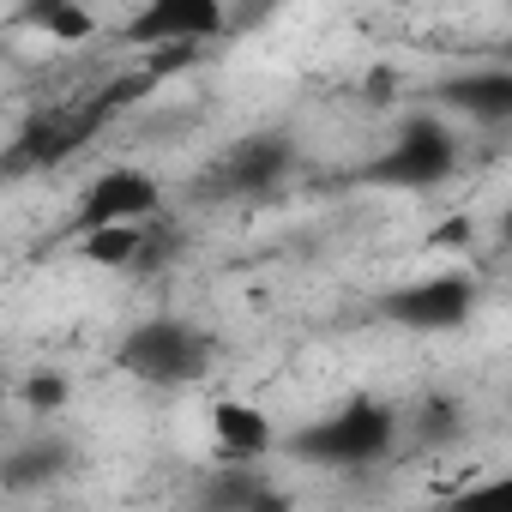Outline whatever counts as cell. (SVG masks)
Wrapping results in <instances>:
<instances>
[{
	"label": "cell",
	"mask_w": 512,
	"mask_h": 512,
	"mask_svg": "<svg viewBox=\"0 0 512 512\" xmlns=\"http://www.w3.org/2000/svg\"><path fill=\"white\" fill-rule=\"evenodd\" d=\"M398 446V410L380 398H350L332 416L290 434V452L308 464H374Z\"/></svg>",
	"instance_id": "obj_1"
},
{
	"label": "cell",
	"mask_w": 512,
	"mask_h": 512,
	"mask_svg": "<svg viewBox=\"0 0 512 512\" xmlns=\"http://www.w3.org/2000/svg\"><path fill=\"white\" fill-rule=\"evenodd\" d=\"M458 169V139L440 115H404L392 145L362 169V181L374 187H398V193H416V187H440L446 175Z\"/></svg>",
	"instance_id": "obj_2"
},
{
	"label": "cell",
	"mask_w": 512,
	"mask_h": 512,
	"mask_svg": "<svg viewBox=\"0 0 512 512\" xmlns=\"http://www.w3.org/2000/svg\"><path fill=\"white\" fill-rule=\"evenodd\" d=\"M115 362H121L133 380L169 392V386H187V380H199V374L211 368V338H205L199 326H187V320H139V326L121 338Z\"/></svg>",
	"instance_id": "obj_3"
},
{
	"label": "cell",
	"mask_w": 512,
	"mask_h": 512,
	"mask_svg": "<svg viewBox=\"0 0 512 512\" xmlns=\"http://www.w3.org/2000/svg\"><path fill=\"white\" fill-rule=\"evenodd\" d=\"M103 121H109V115L97 109V97L79 103V109H37V115L13 133L7 169H13V175H19V169H61V163H73V157L97 139Z\"/></svg>",
	"instance_id": "obj_4"
},
{
	"label": "cell",
	"mask_w": 512,
	"mask_h": 512,
	"mask_svg": "<svg viewBox=\"0 0 512 512\" xmlns=\"http://www.w3.org/2000/svg\"><path fill=\"white\" fill-rule=\"evenodd\" d=\"M229 37V13L223 0H139L133 19L121 25V43L133 49H175V43H217Z\"/></svg>",
	"instance_id": "obj_5"
},
{
	"label": "cell",
	"mask_w": 512,
	"mask_h": 512,
	"mask_svg": "<svg viewBox=\"0 0 512 512\" xmlns=\"http://www.w3.org/2000/svg\"><path fill=\"white\" fill-rule=\"evenodd\" d=\"M380 314L404 332H458L476 314V284L458 278V272H434V278H416V284L392 290L380 302Z\"/></svg>",
	"instance_id": "obj_6"
},
{
	"label": "cell",
	"mask_w": 512,
	"mask_h": 512,
	"mask_svg": "<svg viewBox=\"0 0 512 512\" xmlns=\"http://www.w3.org/2000/svg\"><path fill=\"white\" fill-rule=\"evenodd\" d=\"M157 211H163L157 175H145V169H133V163H115V169H103V175L79 193V205H73V235L103 229V223H139V217H157Z\"/></svg>",
	"instance_id": "obj_7"
},
{
	"label": "cell",
	"mask_w": 512,
	"mask_h": 512,
	"mask_svg": "<svg viewBox=\"0 0 512 512\" xmlns=\"http://www.w3.org/2000/svg\"><path fill=\"white\" fill-rule=\"evenodd\" d=\"M296 163V145L284 133H247L241 145L223 151L217 163V187L223 193H272Z\"/></svg>",
	"instance_id": "obj_8"
},
{
	"label": "cell",
	"mask_w": 512,
	"mask_h": 512,
	"mask_svg": "<svg viewBox=\"0 0 512 512\" xmlns=\"http://www.w3.org/2000/svg\"><path fill=\"white\" fill-rule=\"evenodd\" d=\"M434 103H440V109H452V115H464V121H482V127L512 121V67L500 61V67L452 73V79H440V85H434Z\"/></svg>",
	"instance_id": "obj_9"
},
{
	"label": "cell",
	"mask_w": 512,
	"mask_h": 512,
	"mask_svg": "<svg viewBox=\"0 0 512 512\" xmlns=\"http://www.w3.org/2000/svg\"><path fill=\"white\" fill-rule=\"evenodd\" d=\"M157 217H163V211H157ZM157 217L85 229V235H79V253H85L91 266H103V272H139V260H145V241H151V223H157Z\"/></svg>",
	"instance_id": "obj_10"
},
{
	"label": "cell",
	"mask_w": 512,
	"mask_h": 512,
	"mask_svg": "<svg viewBox=\"0 0 512 512\" xmlns=\"http://www.w3.org/2000/svg\"><path fill=\"white\" fill-rule=\"evenodd\" d=\"M211 428H217V452H223V458H253V464H260V458L278 446L272 416L253 410V404H217V410H211Z\"/></svg>",
	"instance_id": "obj_11"
},
{
	"label": "cell",
	"mask_w": 512,
	"mask_h": 512,
	"mask_svg": "<svg viewBox=\"0 0 512 512\" xmlns=\"http://www.w3.org/2000/svg\"><path fill=\"white\" fill-rule=\"evenodd\" d=\"M19 25L55 37V43H91L97 37V19L85 0H19Z\"/></svg>",
	"instance_id": "obj_12"
},
{
	"label": "cell",
	"mask_w": 512,
	"mask_h": 512,
	"mask_svg": "<svg viewBox=\"0 0 512 512\" xmlns=\"http://www.w3.org/2000/svg\"><path fill=\"white\" fill-rule=\"evenodd\" d=\"M205 500L211 506H278V494L253 476V458H223V482H211Z\"/></svg>",
	"instance_id": "obj_13"
},
{
	"label": "cell",
	"mask_w": 512,
	"mask_h": 512,
	"mask_svg": "<svg viewBox=\"0 0 512 512\" xmlns=\"http://www.w3.org/2000/svg\"><path fill=\"white\" fill-rule=\"evenodd\" d=\"M61 464H67V446H61V440L19 446V452L7 458V488L19 494V488H31V482H43V476H61Z\"/></svg>",
	"instance_id": "obj_14"
},
{
	"label": "cell",
	"mask_w": 512,
	"mask_h": 512,
	"mask_svg": "<svg viewBox=\"0 0 512 512\" xmlns=\"http://www.w3.org/2000/svg\"><path fill=\"white\" fill-rule=\"evenodd\" d=\"M25 404H31L37 416H55V410L67 404V380H61V374H37V380H25Z\"/></svg>",
	"instance_id": "obj_15"
},
{
	"label": "cell",
	"mask_w": 512,
	"mask_h": 512,
	"mask_svg": "<svg viewBox=\"0 0 512 512\" xmlns=\"http://www.w3.org/2000/svg\"><path fill=\"white\" fill-rule=\"evenodd\" d=\"M416 428L434 440V434H458V404L452 398H428L422 404V416H416Z\"/></svg>",
	"instance_id": "obj_16"
},
{
	"label": "cell",
	"mask_w": 512,
	"mask_h": 512,
	"mask_svg": "<svg viewBox=\"0 0 512 512\" xmlns=\"http://www.w3.org/2000/svg\"><path fill=\"white\" fill-rule=\"evenodd\" d=\"M470 506H494V500H512V476H482L470 494H464Z\"/></svg>",
	"instance_id": "obj_17"
},
{
	"label": "cell",
	"mask_w": 512,
	"mask_h": 512,
	"mask_svg": "<svg viewBox=\"0 0 512 512\" xmlns=\"http://www.w3.org/2000/svg\"><path fill=\"white\" fill-rule=\"evenodd\" d=\"M416 7H458V0H416Z\"/></svg>",
	"instance_id": "obj_18"
},
{
	"label": "cell",
	"mask_w": 512,
	"mask_h": 512,
	"mask_svg": "<svg viewBox=\"0 0 512 512\" xmlns=\"http://www.w3.org/2000/svg\"><path fill=\"white\" fill-rule=\"evenodd\" d=\"M500 235H506V247H512V211H506V223H500Z\"/></svg>",
	"instance_id": "obj_19"
},
{
	"label": "cell",
	"mask_w": 512,
	"mask_h": 512,
	"mask_svg": "<svg viewBox=\"0 0 512 512\" xmlns=\"http://www.w3.org/2000/svg\"><path fill=\"white\" fill-rule=\"evenodd\" d=\"M500 61H506V67H512V43H506V49H500Z\"/></svg>",
	"instance_id": "obj_20"
}]
</instances>
